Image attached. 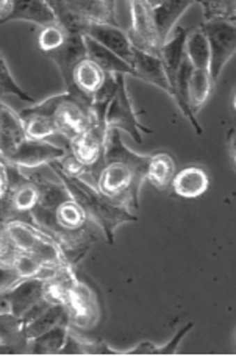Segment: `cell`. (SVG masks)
<instances>
[{
    "instance_id": "obj_1",
    "label": "cell",
    "mask_w": 236,
    "mask_h": 356,
    "mask_svg": "<svg viewBox=\"0 0 236 356\" xmlns=\"http://www.w3.org/2000/svg\"><path fill=\"white\" fill-rule=\"evenodd\" d=\"M21 170L40 188V202L31 211V224L54 238L65 250L69 264L77 269L104 233L75 203L58 177L50 180L42 166Z\"/></svg>"
},
{
    "instance_id": "obj_2",
    "label": "cell",
    "mask_w": 236,
    "mask_h": 356,
    "mask_svg": "<svg viewBox=\"0 0 236 356\" xmlns=\"http://www.w3.org/2000/svg\"><path fill=\"white\" fill-rule=\"evenodd\" d=\"M149 155H138L123 143L119 130H107L104 160L95 177V189L129 211H139V189L145 181Z\"/></svg>"
},
{
    "instance_id": "obj_3",
    "label": "cell",
    "mask_w": 236,
    "mask_h": 356,
    "mask_svg": "<svg viewBox=\"0 0 236 356\" xmlns=\"http://www.w3.org/2000/svg\"><path fill=\"white\" fill-rule=\"evenodd\" d=\"M65 147L50 141H31L24 131L19 113L0 97V158L19 169H35L60 160Z\"/></svg>"
},
{
    "instance_id": "obj_4",
    "label": "cell",
    "mask_w": 236,
    "mask_h": 356,
    "mask_svg": "<svg viewBox=\"0 0 236 356\" xmlns=\"http://www.w3.org/2000/svg\"><path fill=\"white\" fill-rule=\"evenodd\" d=\"M49 168L54 170L56 177L60 178V181L65 184L75 203H79V207L85 211L88 218L100 228L105 241L110 245L114 244L116 230L120 225L130 224V222H138V216L135 213L108 200L93 184L79 180V178L68 177L56 168Z\"/></svg>"
},
{
    "instance_id": "obj_5",
    "label": "cell",
    "mask_w": 236,
    "mask_h": 356,
    "mask_svg": "<svg viewBox=\"0 0 236 356\" xmlns=\"http://www.w3.org/2000/svg\"><path fill=\"white\" fill-rule=\"evenodd\" d=\"M3 228L8 233L16 249L24 255L35 259L44 269L54 273L63 270H77L69 264L63 247L31 222L13 219L5 222Z\"/></svg>"
},
{
    "instance_id": "obj_6",
    "label": "cell",
    "mask_w": 236,
    "mask_h": 356,
    "mask_svg": "<svg viewBox=\"0 0 236 356\" xmlns=\"http://www.w3.org/2000/svg\"><path fill=\"white\" fill-rule=\"evenodd\" d=\"M31 108L38 113L47 114L55 120L60 129V136L65 139V149L72 139L93 124L91 105L69 92L54 95L41 104L31 105Z\"/></svg>"
},
{
    "instance_id": "obj_7",
    "label": "cell",
    "mask_w": 236,
    "mask_h": 356,
    "mask_svg": "<svg viewBox=\"0 0 236 356\" xmlns=\"http://www.w3.org/2000/svg\"><path fill=\"white\" fill-rule=\"evenodd\" d=\"M65 308L68 314V325L79 330V332L93 330L100 322L102 309L97 296L79 277H75L69 283Z\"/></svg>"
},
{
    "instance_id": "obj_8",
    "label": "cell",
    "mask_w": 236,
    "mask_h": 356,
    "mask_svg": "<svg viewBox=\"0 0 236 356\" xmlns=\"http://www.w3.org/2000/svg\"><path fill=\"white\" fill-rule=\"evenodd\" d=\"M205 35L210 47L208 74L213 83L219 80L221 72L236 52V25L227 21L202 22L199 27Z\"/></svg>"
},
{
    "instance_id": "obj_9",
    "label": "cell",
    "mask_w": 236,
    "mask_h": 356,
    "mask_svg": "<svg viewBox=\"0 0 236 356\" xmlns=\"http://www.w3.org/2000/svg\"><path fill=\"white\" fill-rule=\"evenodd\" d=\"M118 80V89L116 94L111 100L110 106L107 110L105 116V125L107 130H119L125 131L133 138V141L138 144L143 143L141 133H152V130L145 129V127L139 122L136 118V113L133 110L132 100L129 91H127L125 75H116Z\"/></svg>"
},
{
    "instance_id": "obj_10",
    "label": "cell",
    "mask_w": 236,
    "mask_h": 356,
    "mask_svg": "<svg viewBox=\"0 0 236 356\" xmlns=\"http://www.w3.org/2000/svg\"><path fill=\"white\" fill-rule=\"evenodd\" d=\"M129 8L132 22L130 27L125 30V33L130 44L139 52L159 56L163 42L159 41V36L157 33L150 3L145 2V0H138V2L135 0V2H129Z\"/></svg>"
},
{
    "instance_id": "obj_11",
    "label": "cell",
    "mask_w": 236,
    "mask_h": 356,
    "mask_svg": "<svg viewBox=\"0 0 236 356\" xmlns=\"http://www.w3.org/2000/svg\"><path fill=\"white\" fill-rule=\"evenodd\" d=\"M10 166V194L6 199V222L13 219L31 222V211L40 202V188L21 169Z\"/></svg>"
},
{
    "instance_id": "obj_12",
    "label": "cell",
    "mask_w": 236,
    "mask_h": 356,
    "mask_svg": "<svg viewBox=\"0 0 236 356\" xmlns=\"http://www.w3.org/2000/svg\"><path fill=\"white\" fill-rule=\"evenodd\" d=\"M105 138H107V125L95 122L88 127V129L80 133V135L72 139L68 144V150L77 158V160L91 170L95 177L100 169L102 160H104V150H105Z\"/></svg>"
},
{
    "instance_id": "obj_13",
    "label": "cell",
    "mask_w": 236,
    "mask_h": 356,
    "mask_svg": "<svg viewBox=\"0 0 236 356\" xmlns=\"http://www.w3.org/2000/svg\"><path fill=\"white\" fill-rule=\"evenodd\" d=\"M47 56L52 60L65 81L66 91L72 86V72L74 67L79 65L81 60L88 58L86 46H85V38L81 35H68L63 46L58 47L54 52L47 54Z\"/></svg>"
},
{
    "instance_id": "obj_14",
    "label": "cell",
    "mask_w": 236,
    "mask_h": 356,
    "mask_svg": "<svg viewBox=\"0 0 236 356\" xmlns=\"http://www.w3.org/2000/svg\"><path fill=\"white\" fill-rule=\"evenodd\" d=\"M107 79V72L89 58L81 60L72 72V86L66 92L75 95L91 105L94 94L99 91Z\"/></svg>"
},
{
    "instance_id": "obj_15",
    "label": "cell",
    "mask_w": 236,
    "mask_h": 356,
    "mask_svg": "<svg viewBox=\"0 0 236 356\" xmlns=\"http://www.w3.org/2000/svg\"><path fill=\"white\" fill-rule=\"evenodd\" d=\"M85 36L99 42L100 46H104L114 55H118L119 58H123L130 66L133 55H135V47L130 44L125 30L120 27H114V25L91 24L88 27Z\"/></svg>"
},
{
    "instance_id": "obj_16",
    "label": "cell",
    "mask_w": 236,
    "mask_h": 356,
    "mask_svg": "<svg viewBox=\"0 0 236 356\" xmlns=\"http://www.w3.org/2000/svg\"><path fill=\"white\" fill-rule=\"evenodd\" d=\"M3 297L8 302L10 313L22 317L33 305L44 298V278H25Z\"/></svg>"
},
{
    "instance_id": "obj_17",
    "label": "cell",
    "mask_w": 236,
    "mask_h": 356,
    "mask_svg": "<svg viewBox=\"0 0 236 356\" xmlns=\"http://www.w3.org/2000/svg\"><path fill=\"white\" fill-rule=\"evenodd\" d=\"M210 188V177L200 166H188L177 170L169 191L180 199H197Z\"/></svg>"
},
{
    "instance_id": "obj_18",
    "label": "cell",
    "mask_w": 236,
    "mask_h": 356,
    "mask_svg": "<svg viewBox=\"0 0 236 356\" xmlns=\"http://www.w3.org/2000/svg\"><path fill=\"white\" fill-rule=\"evenodd\" d=\"M152 17L159 36V41L163 44L168 41L172 30L175 29V24L180 16L187 11L193 2L191 0H164V2H149Z\"/></svg>"
},
{
    "instance_id": "obj_19",
    "label": "cell",
    "mask_w": 236,
    "mask_h": 356,
    "mask_svg": "<svg viewBox=\"0 0 236 356\" xmlns=\"http://www.w3.org/2000/svg\"><path fill=\"white\" fill-rule=\"evenodd\" d=\"M187 29L175 27L172 30L168 41L163 44L162 52H159V60L163 63L164 74L168 77L169 83V92L171 88L174 86L178 71H180L182 65L184 63V40H187Z\"/></svg>"
},
{
    "instance_id": "obj_20",
    "label": "cell",
    "mask_w": 236,
    "mask_h": 356,
    "mask_svg": "<svg viewBox=\"0 0 236 356\" xmlns=\"http://www.w3.org/2000/svg\"><path fill=\"white\" fill-rule=\"evenodd\" d=\"M29 341L24 333L21 317L13 313H0V355L27 353Z\"/></svg>"
},
{
    "instance_id": "obj_21",
    "label": "cell",
    "mask_w": 236,
    "mask_h": 356,
    "mask_svg": "<svg viewBox=\"0 0 236 356\" xmlns=\"http://www.w3.org/2000/svg\"><path fill=\"white\" fill-rule=\"evenodd\" d=\"M15 21L33 22L44 29L55 25L56 17L46 0H13V11L5 24Z\"/></svg>"
},
{
    "instance_id": "obj_22",
    "label": "cell",
    "mask_w": 236,
    "mask_h": 356,
    "mask_svg": "<svg viewBox=\"0 0 236 356\" xmlns=\"http://www.w3.org/2000/svg\"><path fill=\"white\" fill-rule=\"evenodd\" d=\"M130 67L133 71V77L143 80L145 83L154 85L169 94L168 77H166L163 63L159 60V56L148 55L135 49V55H133Z\"/></svg>"
},
{
    "instance_id": "obj_23",
    "label": "cell",
    "mask_w": 236,
    "mask_h": 356,
    "mask_svg": "<svg viewBox=\"0 0 236 356\" xmlns=\"http://www.w3.org/2000/svg\"><path fill=\"white\" fill-rule=\"evenodd\" d=\"M69 8L77 13L88 24L114 25L120 27L116 17V2H97V0H66Z\"/></svg>"
},
{
    "instance_id": "obj_24",
    "label": "cell",
    "mask_w": 236,
    "mask_h": 356,
    "mask_svg": "<svg viewBox=\"0 0 236 356\" xmlns=\"http://www.w3.org/2000/svg\"><path fill=\"white\" fill-rule=\"evenodd\" d=\"M175 174L177 163L168 152H155V154L149 155L145 180H148L152 186L157 188L159 193L169 191Z\"/></svg>"
},
{
    "instance_id": "obj_25",
    "label": "cell",
    "mask_w": 236,
    "mask_h": 356,
    "mask_svg": "<svg viewBox=\"0 0 236 356\" xmlns=\"http://www.w3.org/2000/svg\"><path fill=\"white\" fill-rule=\"evenodd\" d=\"M19 116H21L25 135L31 141H49L50 138L60 136L58 125L47 114L38 113L29 106L19 113Z\"/></svg>"
},
{
    "instance_id": "obj_26",
    "label": "cell",
    "mask_w": 236,
    "mask_h": 356,
    "mask_svg": "<svg viewBox=\"0 0 236 356\" xmlns=\"http://www.w3.org/2000/svg\"><path fill=\"white\" fill-rule=\"evenodd\" d=\"M214 83L210 77L208 71L191 67L188 77V105L191 113L197 118V114L205 106L213 94Z\"/></svg>"
},
{
    "instance_id": "obj_27",
    "label": "cell",
    "mask_w": 236,
    "mask_h": 356,
    "mask_svg": "<svg viewBox=\"0 0 236 356\" xmlns=\"http://www.w3.org/2000/svg\"><path fill=\"white\" fill-rule=\"evenodd\" d=\"M83 38H85L88 58L94 61L95 65L102 69V71H105L107 74L132 75L133 77L132 67L127 65L123 58H119L118 55H114L104 46H100L99 42H95L94 40H91V38H88V36H83Z\"/></svg>"
},
{
    "instance_id": "obj_28",
    "label": "cell",
    "mask_w": 236,
    "mask_h": 356,
    "mask_svg": "<svg viewBox=\"0 0 236 356\" xmlns=\"http://www.w3.org/2000/svg\"><path fill=\"white\" fill-rule=\"evenodd\" d=\"M184 58L193 69L208 71L210 67V47L203 31L196 27L187 31L184 40Z\"/></svg>"
},
{
    "instance_id": "obj_29",
    "label": "cell",
    "mask_w": 236,
    "mask_h": 356,
    "mask_svg": "<svg viewBox=\"0 0 236 356\" xmlns=\"http://www.w3.org/2000/svg\"><path fill=\"white\" fill-rule=\"evenodd\" d=\"M68 333H69L68 323H63V325L49 330V332L36 336V338L29 341L27 353H30V355H58V353H61L63 347H65V344H66Z\"/></svg>"
},
{
    "instance_id": "obj_30",
    "label": "cell",
    "mask_w": 236,
    "mask_h": 356,
    "mask_svg": "<svg viewBox=\"0 0 236 356\" xmlns=\"http://www.w3.org/2000/svg\"><path fill=\"white\" fill-rule=\"evenodd\" d=\"M63 323H68L66 308L60 303H52L46 311H44V313L38 316L35 321H31L24 327L25 338H27V341H30L36 338V336L49 332V330L63 325Z\"/></svg>"
},
{
    "instance_id": "obj_31",
    "label": "cell",
    "mask_w": 236,
    "mask_h": 356,
    "mask_svg": "<svg viewBox=\"0 0 236 356\" xmlns=\"http://www.w3.org/2000/svg\"><path fill=\"white\" fill-rule=\"evenodd\" d=\"M3 94L16 95L19 100L25 102V104H31V105L38 104L33 95H30L27 91H24V89L16 83L15 77H13V74L10 72L8 65H6L5 58L2 56V54H0V97H2Z\"/></svg>"
},
{
    "instance_id": "obj_32",
    "label": "cell",
    "mask_w": 236,
    "mask_h": 356,
    "mask_svg": "<svg viewBox=\"0 0 236 356\" xmlns=\"http://www.w3.org/2000/svg\"><path fill=\"white\" fill-rule=\"evenodd\" d=\"M203 10V22L210 21H227L235 22L236 19V2L233 0H214V2H200Z\"/></svg>"
},
{
    "instance_id": "obj_33",
    "label": "cell",
    "mask_w": 236,
    "mask_h": 356,
    "mask_svg": "<svg viewBox=\"0 0 236 356\" xmlns=\"http://www.w3.org/2000/svg\"><path fill=\"white\" fill-rule=\"evenodd\" d=\"M68 33L63 30L58 24L49 25V27H44L38 33V47L42 54H50L63 46Z\"/></svg>"
},
{
    "instance_id": "obj_34",
    "label": "cell",
    "mask_w": 236,
    "mask_h": 356,
    "mask_svg": "<svg viewBox=\"0 0 236 356\" xmlns=\"http://www.w3.org/2000/svg\"><path fill=\"white\" fill-rule=\"evenodd\" d=\"M10 166L0 158V220L6 222V199L10 194Z\"/></svg>"
},
{
    "instance_id": "obj_35",
    "label": "cell",
    "mask_w": 236,
    "mask_h": 356,
    "mask_svg": "<svg viewBox=\"0 0 236 356\" xmlns=\"http://www.w3.org/2000/svg\"><path fill=\"white\" fill-rule=\"evenodd\" d=\"M24 278L19 275L15 267L0 264V297H3L6 292H10Z\"/></svg>"
},
{
    "instance_id": "obj_36",
    "label": "cell",
    "mask_w": 236,
    "mask_h": 356,
    "mask_svg": "<svg viewBox=\"0 0 236 356\" xmlns=\"http://www.w3.org/2000/svg\"><path fill=\"white\" fill-rule=\"evenodd\" d=\"M17 255V249L10 239L8 233L5 232L3 227H0V264L11 266Z\"/></svg>"
},
{
    "instance_id": "obj_37",
    "label": "cell",
    "mask_w": 236,
    "mask_h": 356,
    "mask_svg": "<svg viewBox=\"0 0 236 356\" xmlns=\"http://www.w3.org/2000/svg\"><path fill=\"white\" fill-rule=\"evenodd\" d=\"M193 327H194L193 322H189V323H187V325H183V327L175 333L174 338H172V339L168 342V344L157 346L155 355H172V353H175L178 346H180L182 339L191 332V328H193Z\"/></svg>"
},
{
    "instance_id": "obj_38",
    "label": "cell",
    "mask_w": 236,
    "mask_h": 356,
    "mask_svg": "<svg viewBox=\"0 0 236 356\" xmlns=\"http://www.w3.org/2000/svg\"><path fill=\"white\" fill-rule=\"evenodd\" d=\"M235 138H236V131H235V129H230L227 131V136H226V150L228 152V155H230V158H232L233 166L236 163V149H235L236 139Z\"/></svg>"
},
{
    "instance_id": "obj_39",
    "label": "cell",
    "mask_w": 236,
    "mask_h": 356,
    "mask_svg": "<svg viewBox=\"0 0 236 356\" xmlns=\"http://www.w3.org/2000/svg\"><path fill=\"white\" fill-rule=\"evenodd\" d=\"M13 11V0H0V24H5Z\"/></svg>"
},
{
    "instance_id": "obj_40",
    "label": "cell",
    "mask_w": 236,
    "mask_h": 356,
    "mask_svg": "<svg viewBox=\"0 0 236 356\" xmlns=\"http://www.w3.org/2000/svg\"><path fill=\"white\" fill-rule=\"evenodd\" d=\"M10 307H8V302L5 300V297H0V313H8Z\"/></svg>"
},
{
    "instance_id": "obj_41",
    "label": "cell",
    "mask_w": 236,
    "mask_h": 356,
    "mask_svg": "<svg viewBox=\"0 0 236 356\" xmlns=\"http://www.w3.org/2000/svg\"><path fill=\"white\" fill-rule=\"evenodd\" d=\"M0 227H3V222L2 220H0Z\"/></svg>"
}]
</instances>
